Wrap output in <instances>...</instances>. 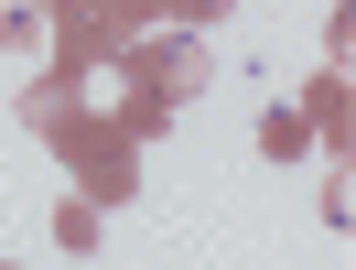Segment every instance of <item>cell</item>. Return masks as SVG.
<instances>
[{"label":"cell","mask_w":356,"mask_h":270,"mask_svg":"<svg viewBox=\"0 0 356 270\" xmlns=\"http://www.w3.org/2000/svg\"><path fill=\"white\" fill-rule=\"evenodd\" d=\"M119 76L184 109V97H205V76H216V54H205V44H195L184 22H152V33H130V54H119Z\"/></svg>","instance_id":"3"},{"label":"cell","mask_w":356,"mask_h":270,"mask_svg":"<svg viewBox=\"0 0 356 270\" xmlns=\"http://www.w3.org/2000/svg\"><path fill=\"white\" fill-rule=\"evenodd\" d=\"M259 152H270V162H302V152H313V119H302V97H291V109H259Z\"/></svg>","instance_id":"7"},{"label":"cell","mask_w":356,"mask_h":270,"mask_svg":"<svg viewBox=\"0 0 356 270\" xmlns=\"http://www.w3.org/2000/svg\"><path fill=\"white\" fill-rule=\"evenodd\" d=\"M152 11H162V22H184V33H216V22H227V0H152Z\"/></svg>","instance_id":"11"},{"label":"cell","mask_w":356,"mask_h":270,"mask_svg":"<svg viewBox=\"0 0 356 270\" xmlns=\"http://www.w3.org/2000/svg\"><path fill=\"white\" fill-rule=\"evenodd\" d=\"M22 130L44 141V152L76 173V195H97L108 216L140 195V141L119 130L108 109H97V87H87V76H54V65H44V76L22 87Z\"/></svg>","instance_id":"1"},{"label":"cell","mask_w":356,"mask_h":270,"mask_svg":"<svg viewBox=\"0 0 356 270\" xmlns=\"http://www.w3.org/2000/svg\"><path fill=\"white\" fill-rule=\"evenodd\" d=\"M44 22H54V44H44L54 76H87V87H97V76L130 54V22H119L108 0H44Z\"/></svg>","instance_id":"2"},{"label":"cell","mask_w":356,"mask_h":270,"mask_svg":"<svg viewBox=\"0 0 356 270\" xmlns=\"http://www.w3.org/2000/svg\"><path fill=\"white\" fill-rule=\"evenodd\" d=\"M33 44H54L44 0H0V54H33Z\"/></svg>","instance_id":"8"},{"label":"cell","mask_w":356,"mask_h":270,"mask_svg":"<svg viewBox=\"0 0 356 270\" xmlns=\"http://www.w3.org/2000/svg\"><path fill=\"white\" fill-rule=\"evenodd\" d=\"M108 119H119V130H130V141H162V130H173V97H152V87H130V76H119V97H108Z\"/></svg>","instance_id":"6"},{"label":"cell","mask_w":356,"mask_h":270,"mask_svg":"<svg viewBox=\"0 0 356 270\" xmlns=\"http://www.w3.org/2000/svg\"><path fill=\"white\" fill-rule=\"evenodd\" d=\"M324 227H346V238H356V162H334V173H324Z\"/></svg>","instance_id":"10"},{"label":"cell","mask_w":356,"mask_h":270,"mask_svg":"<svg viewBox=\"0 0 356 270\" xmlns=\"http://www.w3.org/2000/svg\"><path fill=\"white\" fill-rule=\"evenodd\" d=\"M97 238H108V205H97V195L54 205V248H65V260H97Z\"/></svg>","instance_id":"5"},{"label":"cell","mask_w":356,"mask_h":270,"mask_svg":"<svg viewBox=\"0 0 356 270\" xmlns=\"http://www.w3.org/2000/svg\"><path fill=\"white\" fill-rule=\"evenodd\" d=\"M302 119H313V152H334V162H356V76H302Z\"/></svg>","instance_id":"4"},{"label":"cell","mask_w":356,"mask_h":270,"mask_svg":"<svg viewBox=\"0 0 356 270\" xmlns=\"http://www.w3.org/2000/svg\"><path fill=\"white\" fill-rule=\"evenodd\" d=\"M324 65L356 76V0H334V11H324Z\"/></svg>","instance_id":"9"}]
</instances>
